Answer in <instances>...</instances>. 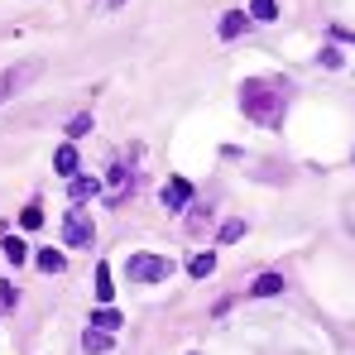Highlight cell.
Instances as JSON below:
<instances>
[{"instance_id":"cell-18","label":"cell","mask_w":355,"mask_h":355,"mask_svg":"<svg viewBox=\"0 0 355 355\" xmlns=\"http://www.w3.org/2000/svg\"><path fill=\"white\" fill-rule=\"evenodd\" d=\"M5 259H10V264H24V259H29V250H24V240H5Z\"/></svg>"},{"instance_id":"cell-4","label":"cell","mask_w":355,"mask_h":355,"mask_svg":"<svg viewBox=\"0 0 355 355\" xmlns=\"http://www.w3.org/2000/svg\"><path fill=\"white\" fill-rule=\"evenodd\" d=\"M130 187H135V173H130V164H116L111 173L101 178V202H106V207H120V202L130 197Z\"/></svg>"},{"instance_id":"cell-12","label":"cell","mask_w":355,"mask_h":355,"mask_svg":"<svg viewBox=\"0 0 355 355\" xmlns=\"http://www.w3.org/2000/svg\"><path fill=\"white\" fill-rule=\"evenodd\" d=\"M116 288H111V269L106 264H96V302H111Z\"/></svg>"},{"instance_id":"cell-5","label":"cell","mask_w":355,"mask_h":355,"mask_svg":"<svg viewBox=\"0 0 355 355\" xmlns=\"http://www.w3.org/2000/svg\"><path fill=\"white\" fill-rule=\"evenodd\" d=\"M62 240H67V245H92V216L67 211V216H62Z\"/></svg>"},{"instance_id":"cell-20","label":"cell","mask_w":355,"mask_h":355,"mask_svg":"<svg viewBox=\"0 0 355 355\" xmlns=\"http://www.w3.org/2000/svg\"><path fill=\"white\" fill-rule=\"evenodd\" d=\"M245 236V221H226V226H221V245H231V240H240Z\"/></svg>"},{"instance_id":"cell-2","label":"cell","mask_w":355,"mask_h":355,"mask_svg":"<svg viewBox=\"0 0 355 355\" xmlns=\"http://www.w3.org/2000/svg\"><path fill=\"white\" fill-rule=\"evenodd\" d=\"M130 279L135 284H159V279H168L173 274V259H164V254H130Z\"/></svg>"},{"instance_id":"cell-16","label":"cell","mask_w":355,"mask_h":355,"mask_svg":"<svg viewBox=\"0 0 355 355\" xmlns=\"http://www.w3.org/2000/svg\"><path fill=\"white\" fill-rule=\"evenodd\" d=\"M19 226H24V231H39V226H44V211H39V202H29V207L19 211Z\"/></svg>"},{"instance_id":"cell-3","label":"cell","mask_w":355,"mask_h":355,"mask_svg":"<svg viewBox=\"0 0 355 355\" xmlns=\"http://www.w3.org/2000/svg\"><path fill=\"white\" fill-rule=\"evenodd\" d=\"M39 72H44V62H15V67H5V72H0V106H5L15 92H24Z\"/></svg>"},{"instance_id":"cell-8","label":"cell","mask_w":355,"mask_h":355,"mask_svg":"<svg viewBox=\"0 0 355 355\" xmlns=\"http://www.w3.org/2000/svg\"><path fill=\"white\" fill-rule=\"evenodd\" d=\"M53 168H58L62 178L77 173V149H72V144H58V154H53Z\"/></svg>"},{"instance_id":"cell-21","label":"cell","mask_w":355,"mask_h":355,"mask_svg":"<svg viewBox=\"0 0 355 355\" xmlns=\"http://www.w3.org/2000/svg\"><path fill=\"white\" fill-rule=\"evenodd\" d=\"M317 62H322V67H341V53H336V49H322V58H317Z\"/></svg>"},{"instance_id":"cell-10","label":"cell","mask_w":355,"mask_h":355,"mask_svg":"<svg viewBox=\"0 0 355 355\" xmlns=\"http://www.w3.org/2000/svg\"><path fill=\"white\" fill-rule=\"evenodd\" d=\"M92 192H101V178L72 173V197H77V202H82V197H92Z\"/></svg>"},{"instance_id":"cell-14","label":"cell","mask_w":355,"mask_h":355,"mask_svg":"<svg viewBox=\"0 0 355 355\" xmlns=\"http://www.w3.org/2000/svg\"><path fill=\"white\" fill-rule=\"evenodd\" d=\"M34 259H39V269H44V274H58V269H62V254H58V250H34Z\"/></svg>"},{"instance_id":"cell-9","label":"cell","mask_w":355,"mask_h":355,"mask_svg":"<svg viewBox=\"0 0 355 355\" xmlns=\"http://www.w3.org/2000/svg\"><path fill=\"white\" fill-rule=\"evenodd\" d=\"M250 293H254V297H274V293H284V279H279V274H259Z\"/></svg>"},{"instance_id":"cell-11","label":"cell","mask_w":355,"mask_h":355,"mask_svg":"<svg viewBox=\"0 0 355 355\" xmlns=\"http://www.w3.org/2000/svg\"><path fill=\"white\" fill-rule=\"evenodd\" d=\"M82 346L96 355V351H111V331H101V327H92L87 336H82Z\"/></svg>"},{"instance_id":"cell-1","label":"cell","mask_w":355,"mask_h":355,"mask_svg":"<svg viewBox=\"0 0 355 355\" xmlns=\"http://www.w3.org/2000/svg\"><path fill=\"white\" fill-rule=\"evenodd\" d=\"M284 106H288V87L284 82H264V77H254V82H245L240 87V111L254 120V125H279L284 120Z\"/></svg>"},{"instance_id":"cell-19","label":"cell","mask_w":355,"mask_h":355,"mask_svg":"<svg viewBox=\"0 0 355 355\" xmlns=\"http://www.w3.org/2000/svg\"><path fill=\"white\" fill-rule=\"evenodd\" d=\"M92 130V116L82 111V116H72V125H67V139H77V135H87Z\"/></svg>"},{"instance_id":"cell-13","label":"cell","mask_w":355,"mask_h":355,"mask_svg":"<svg viewBox=\"0 0 355 355\" xmlns=\"http://www.w3.org/2000/svg\"><path fill=\"white\" fill-rule=\"evenodd\" d=\"M274 15H279V0H250V19H264L269 24Z\"/></svg>"},{"instance_id":"cell-7","label":"cell","mask_w":355,"mask_h":355,"mask_svg":"<svg viewBox=\"0 0 355 355\" xmlns=\"http://www.w3.org/2000/svg\"><path fill=\"white\" fill-rule=\"evenodd\" d=\"M250 29V15H240V10H226L221 15V39H240Z\"/></svg>"},{"instance_id":"cell-15","label":"cell","mask_w":355,"mask_h":355,"mask_svg":"<svg viewBox=\"0 0 355 355\" xmlns=\"http://www.w3.org/2000/svg\"><path fill=\"white\" fill-rule=\"evenodd\" d=\"M92 327H101V331H116V327H120V312L101 302V307H96V322H92Z\"/></svg>"},{"instance_id":"cell-22","label":"cell","mask_w":355,"mask_h":355,"mask_svg":"<svg viewBox=\"0 0 355 355\" xmlns=\"http://www.w3.org/2000/svg\"><path fill=\"white\" fill-rule=\"evenodd\" d=\"M120 0H92V10H116Z\"/></svg>"},{"instance_id":"cell-17","label":"cell","mask_w":355,"mask_h":355,"mask_svg":"<svg viewBox=\"0 0 355 355\" xmlns=\"http://www.w3.org/2000/svg\"><path fill=\"white\" fill-rule=\"evenodd\" d=\"M211 269H216V254H197V259L187 264V274H192V279H207Z\"/></svg>"},{"instance_id":"cell-6","label":"cell","mask_w":355,"mask_h":355,"mask_svg":"<svg viewBox=\"0 0 355 355\" xmlns=\"http://www.w3.org/2000/svg\"><path fill=\"white\" fill-rule=\"evenodd\" d=\"M187 202H192V182H187V178H168V182H164V207H187Z\"/></svg>"}]
</instances>
